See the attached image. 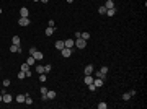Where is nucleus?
Instances as JSON below:
<instances>
[{"label":"nucleus","mask_w":147,"mask_h":109,"mask_svg":"<svg viewBox=\"0 0 147 109\" xmlns=\"http://www.w3.org/2000/svg\"><path fill=\"white\" fill-rule=\"evenodd\" d=\"M29 54L33 55V57H34V59H36V60H43V57H44V55L41 54V52H39V51H38L36 47H31V49H29Z\"/></svg>","instance_id":"f257e3e1"},{"label":"nucleus","mask_w":147,"mask_h":109,"mask_svg":"<svg viewBox=\"0 0 147 109\" xmlns=\"http://www.w3.org/2000/svg\"><path fill=\"white\" fill-rule=\"evenodd\" d=\"M85 46H87V41L82 39V37H79V39L75 41V47H79V49H85Z\"/></svg>","instance_id":"f03ea898"},{"label":"nucleus","mask_w":147,"mask_h":109,"mask_svg":"<svg viewBox=\"0 0 147 109\" xmlns=\"http://www.w3.org/2000/svg\"><path fill=\"white\" fill-rule=\"evenodd\" d=\"M11 99H13L11 94H8V93H2V103H7V104H8V103H11Z\"/></svg>","instance_id":"7ed1b4c3"},{"label":"nucleus","mask_w":147,"mask_h":109,"mask_svg":"<svg viewBox=\"0 0 147 109\" xmlns=\"http://www.w3.org/2000/svg\"><path fill=\"white\" fill-rule=\"evenodd\" d=\"M61 54H62V57L67 59V57H70V55H72V49H70V47H64V49L61 51Z\"/></svg>","instance_id":"20e7f679"},{"label":"nucleus","mask_w":147,"mask_h":109,"mask_svg":"<svg viewBox=\"0 0 147 109\" xmlns=\"http://www.w3.org/2000/svg\"><path fill=\"white\" fill-rule=\"evenodd\" d=\"M29 18H23V16H20V20H18V25L20 26H29Z\"/></svg>","instance_id":"39448f33"},{"label":"nucleus","mask_w":147,"mask_h":109,"mask_svg":"<svg viewBox=\"0 0 147 109\" xmlns=\"http://www.w3.org/2000/svg\"><path fill=\"white\" fill-rule=\"evenodd\" d=\"M28 15H29V10L26 7H21L20 8V16H23V18H28Z\"/></svg>","instance_id":"423d86ee"},{"label":"nucleus","mask_w":147,"mask_h":109,"mask_svg":"<svg viewBox=\"0 0 147 109\" xmlns=\"http://www.w3.org/2000/svg\"><path fill=\"white\" fill-rule=\"evenodd\" d=\"M103 83H105V80H103V78H96V77L93 78V85H95L96 88H100V86L103 85Z\"/></svg>","instance_id":"0eeeda50"},{"label":"nucleus","mask_w":147,"mask_h":109,"mask_svg":"<svg viewBox=\"0 0 147 109\" xmlns=\"http://www.w3.org/2000/svg\"><path fill=\"white\" fill-rule=\"evenodd\" d=\"M64 46H65V47H70V49H72L74 46H75V41H74V39H64Z\"/></svg>","instance_id":"6e6552de"},{"label":"nucleus","mask_w":147,"mask_h":109,"mask_svg":"<svg viewBox=\"0 0 147 109\" xmlns=\"http://www.w3.org/2000/svg\"><path fill=\"white\" fill-rule=\"evenodd\" d=\"M10 52H23V51H21V47H20V46L11 44V46H10Z\"/></svg>","instance_id":"1a4fd4ad"},{"label":"nucleus","mask_w":147,"mask_h":109,"mask_svg":"<svg viewBox=\"0 0 147 109\" xmlns=\"http://www.w3.org/2000/svg\"><path fill=\"white\" fill-rule=\"evenodd\" d=\"M54 31H56V28H54V26H47L44 33H46V36H52V34H54Z\"/></svg>","instance_id":"9d476101"},{"label":"nucleus","mask_w":147,"mask_h":109,"mask_svg":"<svg viewBox=\"0 0 147 109\" xmlns=\"http://www.w3.org/2000/svg\"><path fill=\"white\" fill-rule=\"evenodd\" d=\"M65 46H64V41H62V39H61V41H57V42H56V49H57V51H62V49H64Z\"/></svg>","instance_id":"9b49d317"},{"label":"nucleus","mask_w":147,"mask_h":109,"mask_svg":"<svg viewBox=\"0 0 147 109\" xmlns=\"http://www.w3.org/2000/svg\"><path fill=\"white\" fill-rule=\"evenodd\" d=\"M105 8H106V10H108V8H114L113 0H106V2H105Z\"/></svg>","instance_id":"f8f14e48"},{"label":"nucleus","mask_w":147,"mask_h":109,"mask_svg":"<svg viewBox=\"0 0 147 109\" xmlns=\"http://www.w3.org/2000/svg\"><path fill=\"white\" fill-rule=\"evenodd\" d=\"M93 73V65H87L85 67V75H92Z\"/></svg>","instance_id":"ddd939ff"},{"label":"nucleus","mask_w":147,"mask_h":109,"mask_svg":"<svg viewBox=\"0 0 147 109\" xmlns=\"http://www.w3.org/2000/svg\"><path fill=\"white\" fill-rule=\"evenodd\" d=\"M83 82L87 83V85H90V83H93V78H92V75H85V78H83Z\"/></svg>","instance_id":"4468645a"},{"label":"nucleus","mask_w":147,"mask_h":109,"mask_svg":"<svg viewBox=\"0 0 147 109\" xmlns=\"http://www.w3.org/2000/svg\"><path fill=\"white\" fill-rule=\"evenodd\" d=\"M15 99H17V103H20V104H23V103H25V94H18V96H17Z\"/></svg>","instance_id":"2eb2a0df"},{"label":"nucleus","mask_w":147,"mask_h":109,"mask_svg":"<svg viewBox=\"0 0 147 109\" xmlns=\"http://www.w3.org/2000/svg\"><path fill=\"white\" fill-rule=\"evenodd\" d=\"M46 96H47V99H54L56 98V91H47Z\"/></svg>","instance_id":"dca6fc26"},{"label":"nucleus","mask_w":147,"mask_h":109,"mask_svg":"<svg viewBox=\"0 0 147 109\" xmlns=\"http://www.w3.org/2000/svg\"><path fill=\"white\" fill-rule=\"evenodd\" d=\"M114 13H116V8H108L106 10V15H108V16H114Z\"/></svg>","instance_id":"f3484780"},{"label":"nucleus","mask_w":147,"mask_h":109,"mask_svg":"<svg viewBox=\"0 0 147 109\" xmlns=\"http://www.w3.org/2000/svg\"><path fill=\"white\" fill-rule=\"evenodd\" d=\"M25 103H26V104H33V99H31V96H29V94H25Z\"/></svg>","instance_id":"a211bd4d"},{"label":"nucleus","mask_w":147,"mask_h":109,"mask_svg":"<svg viewBox=\"0 0 147 109\" xmlns=\"http://www.w3.org/2000/svg\"><path fill=\"white\" fill-rule=\"evenodd\" d=\"M34 62H36V59L31 55V57H28V60H26V64L28 65H34Z\"/></svg>","instance_id":"6ab92c4d"},{"label":"nucleus","mask_w":147,"mask_h":109,"mask_svg":"<svg viewBox=\"0 0 147 109\" xmlns=\"http://www.w3.org/2000/svg\"><path fill=\"white\" fill-rule=\"evenodd\" d=\"M36 72H38V75H39V73H46V72H44V67H43V65H36Z\"/></svg>","instance_id":"aec40b11"},{"label":"nucleus","mask_w":147,"mask_h":109,"mask_svg":"<svg viewBox=\"0 0 147 109\" xmlns=\"http://www.w3.org/2000/svg\"><path fill=\"white\" fill-rule=\"evenodd\" d=\"M11 44L20 46V36H13V39H11Z\"/></svg>","instance_id":"412c9836"},{"label":"nucleus","mask_w":147,"mask_h":109,"mask_svg":"<svg viewBox=\"0 0 147 109\" xmlns=\"http://www.w3.org/2000/svg\"><path fill=\"white\" fill-rule=\"evenodd\" d=\"M101 73H103V75H105V77H106V73L110 72V68H108V67H106V65H103V67H101V70H100Z\"/></svg>","instance_id":"4be33fe9"},{"label":"nucleus","mask_w":147,"mask_h":109,"mask_svg":"<svg viewBox=\"0 0 147 109\" xmlns=\"http://www.w3.org/2000/svg\"><path fill=\"white\" fill-rule=\"evenodd\" d=\"M131 98H132V96H131V93H129V91H128V93H124V94H123V99H124V101H129Z\"/></svg>","instance_id":"5701e85b"},{"label":"nucleus","mask_w":147,"mask_h":109,"mask_svg":"<svg viewBox=\"0 0 147 109\" xmlns=\"http://www.w3.org/2000/svg\"><path fill=\"white\" fill-rule=\"evenodd\" d=\"M80 37H82V39H85V41H88V39H90V33H82V34H80Z\"/></svg>","instance_id":"b1692460"},{"label":"nucleus","mask_w":147,"mask_h":109,"mask_svg":"<svg viewBox=\"0 0 147 109\" xmlns=\"http://www.w3.org/2000/svg\"><path fill=\"white\" fill-rule=\"evenodd\" d=\"M17 77H18L20 80H23V78H26V75H25V72H23V70H20V72H18V75H17Z\"/></svg>","instance_id":"393cba45"},{"label":"nucleus","mask_w":147,"mask_h":109,"mask_svg":"<svg viewBox=\"0 0 147 109\" xmlns=\"http://www.w3.org/2000/svg\"><path fill=\"white\" fill-rule=\"evenodd\" d=\"M98 13H100V15H106V8H105V5L98 8Z\"/></svg>","instance_id":"a878e982"},{"label":"nucleus","mask_w":147,"mask_h":109,"mask_svg":"<svg viewBox=\"0 0 147 109\" xmlns=\"http://www.w3.org/2000/svg\"><path fill=\"white\" fill-rule=\"evenodd\" d=\"M39 80H41V82L44 83L47 80V77H46V73H39Z\"/></svg>","instance_id":"bb28decb"},{"label":"nucleus","mask_w":147,"mask_h":109,"mask_svg":"<svg viewBox=\"0 0 147 109\" xmlns=\"http://www.w3.org/2000/svg\"><path fill=\"white\" fill-rule=\"evenodd\" d=\"M47 91H49V90H47L46 86H41V88H39V93H41V94H46Z\"/></svg>","instance_id":"cd10ccee"},{"label":"nucleus","mask_w":147,"mask_h":109,"mask_svg":"<svg viewBox=\"0 0 147 109\" xmlns=\"http://www.w3.org/2000/svg\"><path fill=\"white\" fill-rule=\"evenodd\" d=\"M106 108H108L106 103H98V109H106Z\"/></svg>","instance_id":"c85d7f7f"},{"label":"nucleus","mask_w":147,"mask_h":109,"mask_svg":"<svg viewBox=\"0 0 147 109\" xmlns=\"http://www.w3.org/2000/svg\"><path fill=\"white\" fill-rule=\"evenodd\" d=\"M20 68H21V70H23V72H25V70H28V68H29V65H28L26 62H25V64L21 65V67H20Z\"/></svg>","instance_id":"c756f323"},{"label":"nucleus","mask_w":147,"mask_h":109,"mask_svg":"<svg viewBox=\"0 0 147 109\" xmlns=\"http://www.w3.org/2000/svg\"><path fill=\"white\" fill-rule=\"evenodd\" d=\"M88 90H90V91H95V90H96V86H95L93 83H90V85H88Z\"/></svg>","instance_id":"7c9ffc66"},{"label":"nucleus","mask_w":147,"mask_h":109,"mask_svg":"<svg viewBox=\"0 0 147 109\" xmlns=\"http://www.w3.org/2000/svg\"><path fill=\"white\" fill-rule=\"evenodd\" d=\"M51 68H52V67H51V65H46V67H44V72H51Z\"/></svg>","instance_id":"2f4dec72"},{"label":"nucleus","mask_w":147,"mask_h":109,"mask_svg":"<svg viewBox=\"0 0 147 109\" xmlns=\"http://www.w3.org/2000/svg\"><path fill=\"white\" fill-rule=\"evenodd\" d=\"M8 85H10V80H8V78H5V80H3V86H8Z\"/></svg>","instance_id":"473e14b6"},{"label":"nucleus","mask_w":147,"mask_h":109,"mask_svg":"<svg viewBox=\"0 0 147 109\" xmlns=\"http://www.w3.org/2000/svg\"><path fill=\"white\" fill-rule=\"evenodd\" d=\"M25 75H26V77H31V70H29V68H28V70H25Z\"/></svg>","instance_id":"72a5a7b5"},{"label":"nucleus","mask_w":147,"mask_h":109,"mask_svg":"<svg viewBox=\"0 0 147 109\" xmlns=\"http://www.w3.org/2000/svg\"><path fill=\"white\" fill-rule=\"evenodd\" d=\"M65 2H67V3H72V2H74V0H65Z\"/></svg>","instance_id":"f704fd0d"},{"label":"nucleus","mask_w":147,"mask_h":109,"mask_svg":"<svg viewBox=\"0 0 147 109\" xmlns=\"http://www.w3.org/2000/svg\"><path fill=\"white\" fill-rule=\"evenodd\" d=\"M41 2H43V3H47V2H49V0H41Z\"/></svg>","instance_id":"c9c22d12"},{"label":"nucleus","mask_w":147,"mask_h":109,"mask_svg":"<svg viewBox=\"0 0 147 109\" xmlns=\"http://www.w3.org/2000/svg\"><path fill=\"white\" fill-rule=\"evenodd\" d=\"M33 2H41V0H33Z\"/></svg>","instance_id":"e433bc0d"},{"label":"nucleus","mask_w":147,"mask_h":109,"mask_svg":"<svg viewBox=\"0 0 147 109\" xmlns=\"http://www.w3.org/2000/svg\"><path fill=\"white\" fill-rule=\"evenodd\" d=\"M0 103H2V94H0Z\"/></svg>","instance_id":"4c0bfd02"},{"label":"nucleus","mask_w":147,"mask_h":109,"mask_svg":"<svg viewBox=\"0 0 147 109\" xmlns=\"http://www.w3.org/2000/svg\"><path fill=\"white\" fill-rule=\"evenodd\" d=\"M0 13H2V8H0Z\"/></svg>","instance_id":"58836bf2"},{"label":"nucleus","mask_w":147,"mask_h":109,"mask_svg":"<svg viewBox=\"0 0 147 109\" xmlns=\"http://www.w3.org/2000/svg\"><path fill=\"white\" fill-rule=\"evenodd\" d=\"M0 70H2V67H0Z\"/></svg>","instance_id":"ea45409f"}]
</instances>
